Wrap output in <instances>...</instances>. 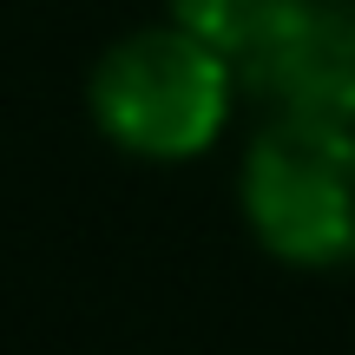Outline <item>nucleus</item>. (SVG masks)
<instances>
[{
  "mask_svg": "<svg viewBox=\"0 0 355 355\" xmlns=\"http://www.w3.org/2000/svg\"><path fill=\"white\" fill-rule=\"evenodd\" d=\"M237 79L263 112L355 125V0H290V13L237 60Z\"/></svg>",
  "mask_w": 355,
  "mask_h": 355,
  "instance_id": "3",
  "label": "nucleus"
},
{
  "mask_svg": "<svg viewBox=\"0 0 355 355\" xmlns=\"http://www.w3.org/2000/svg\"><path fill=\"white\" fill-rule=\"evenodd\" d=\"M237 211L290 270H355V125L263 112L237 158Z\"/></svg>",
  "mask_w": 355,
  "mask_h": 355,
  "instance_id": "2",
  "label": "nucleus"
},
{
  "mask_svg": "<svg viewBox=\"0 0 355 355\" xmlns=\"http://www.w3.org/2000/svg\"><path fill=\"white\" fill-rule=\"evenodd\" d=\"M243 99L237 60L191 33L184 20H152L119 33L86 73V112L112 152L139 165H191L224 139Z\"/></svg>",
  "mask_w": 355,
  "mask_h": 355,
  "instance_id": "1",
  "label": "nucleus"
},
{
  "mask_svg": "<svg viewBox=\"0 0 355 355\" xmlns=\"http://www.w3.org/2000/svg\"><path fill=\"white\" fill-rule=\"evenodd\" d=\"M165 13L184 20L191 33H204L211 46H224L230 60H243V53L290 13V0H165Z\"/></svg>",
  "mask_w": 355,
  "mask_h": 355,
  "instance_id": "4",
  "label": "nucleus"
}]
</instances>
